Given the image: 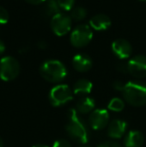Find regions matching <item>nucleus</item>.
I'll use <instances>...</instances> for the list:
<instances>
[{"label": "nucleus", "instance_id": "obj_8", "mask_svg": "<svg viewBox=\"0 0 146 147\" xmlns=\"http://www.w3.org/2000/svg\"><path fill=\"white\" fill-rule=\"evenodd\" d=\"M128 73L136 78L146 77V56L136 55L127 62Z\"/></svg>", "mask_w": 146, "mask_h": 147}, {"label": "nucleus", "instance_id": "obj_14", "mask_svg": "<svg viewBox=\"0 0 146 147\" xmlns=\"http://www.w3.org/2000/svg\"><path fill=\"white\" fill-rule=\"evenodd\" d=\"M144 143V136L140 131L131 130L124 138L125 147H141Z\"/></svg>", "mask_w": 146, "mask_h": 147}, {"label": "nucleus", "instance_id": "obj_27", "mask_svg": "<svg viewBox=\"0 0 146 147\" xmlns=\"http://www.w3.org/2000/svg\"><path fill=\"white\" fill-rule=\"evenodd\" d=\"M4 51H5V44H4L3 41L0 40V55L4 53Z\"/></svg>", "mask_w": 146, "mask_h": 147}, {"label": "nucleus", "instance_id": "obj_13", "mask_svg": "<svg viewBox=\"0 0 146 147\" xmlns=\"http://www.w3.org/2000/svg\"><path fill=\"white\" fill-rule=\"evenodd\" d=\"M111 25V19L109 16H107L106 14L99 13L96 15L92 16L89 20V26L94 30L97 31H102L106 30L110 27Z\"/></svg>", "mask_w": 146, "mask_h": 147}, {"label": "nucleus", "instance_id": "obj_11", "mask_svg": "<svg viewBox=\"0 0 146 147\" xmlns=\"http://www.w3.org/2000/svg\"><path fill=\"white\" fill-rule=\"evenodd\" d=\"M127 128V123L124 120L121 119H114L108 124L107 134L110 138L119 139L124 135Z\"/></svg>", "mask_w": 146, "mask_h": 147}, {"label": "nucleus", "instance_id": "obj_10", "mask_svg": "<svg viewBox=\"0 0 146 147\" xmlns=\"http://www.w3.org/2000/svg\"><path fill=\"white\" fill-rule=\"evenodd\" d=\"M111 49H112V52L115 54V56L122 60L129 58L131 53H132L131 44L129 43V41L123 38L115 39L111 44Z\"/></svg>", "mask_w": 146, "mask_h": 147}, {"label": "nucleus", "instance_id": "obj_32", "mask_svg": "<svg viewBox=\"0 0 146 147\" xmlns=\"http://www.w3.org/2000/svg\"><path fill=\"white\" fill-rule=\"evenodd\" d=\"M82 147H85V146H82Z\"/></svg>", "mask_w": 146, "mask_h": 147}, {"label": "nucleus", "instance_id": "obj_7", "mask_svg": "<svg viewBox=\"0 0 146 147\" xmlns=\"http://www.w3.org/2000/svg\"><path fill=\"white\" fill-rule=\"evenodd\" d=\"M72 26V19L69 15L62 12H59L58 14L51 17L50 27L53 33L58 36H63L67 34L71 30Z\"/></svg>", "mask_w": 146, "mask_h": 147}, {"label": "nucleus", "instance_id": "obj_30", "mask_svg": "<svg viewBox=\"0 0 146 147\" xmlns=\"http://www.w3.org/2000/svg\"><path fill=\"white\" fill-rule=\"evenodd\" d=\"M0 147H3V143H2V140H1V138H0Z\"/></svg>", "mask_w": 146, "mask_h": 147}, {"label": "nucleus", "instance_id": "obj_6", "mask_svg": "<svg viewBox=\"0 0 146 147\" xmlns=\"http://www.w3.org/2000/svg\"><path fill=\"white\" fill-rule=\"evenodd\" d=\"M72 99V91L66 84H58L49 92V101L55 107L66 104Z\"/></svg>", "mask_w": 146, "mask_h": 147}, {"label": "nucleus", "instance_id": "obj_1", "mask_svg": "<svg viewBox=\"0 0 146 147\" xmlns=\"http://www.w3.org/2000/svg\"><path fill=\"white\" fill-rule=\"evenodd\" d=\"M68 121L66 124V132L69 137L79 144H85L88 142V131L85 123L78 115L75 109L68 111Z\"/></svg>", "mask_w": 146, "mask_h": 147}, {"label": "nucleus", "instance_id": "obj_20", "mask_svg": "<svg viewBox=\"0 0 146 147\" xmlns=\"http://www.w3.org/2000/svg\"><path fill=\"white\" fill-rule=\"evenodd\" d=\"M74 2L75 0H57L60 9H63L65 11H71L73 9Z\"/></svg>", "mask_w": 146, "mask_h": 147}, {"label": "nucleus", "instance_id": "obj_22", "mask_svg": "<svg viewBox=\"0 0 146 147\" xmlns=\"http://www.w3.org/2000/svg\"><path fill=\"white\" fill-rule=\"evenodd\" d=\"M52 147H71V144L66 139H58L53 143Z\"/></svg>", "mask_w": 146, "mask_h": 147}, {"label": "nucleus", "instance_id": "obj_19", "mask_svg": "<svg viewBox=\"0 0 146 147\" xmlns=\"http://www.w3.org/2000/svg\"><path fill=\"white\" fill-rule=\"evenodd\" d=\"M123 108H124V101L118 97L112 98L108 103V109H110L111 111H114V112L122 111Z\"/></svg>", "mask_w": 146, "mask_h": 147}, {"label": "nucleus", "instance_id": "obj_9", "mask_svg": "<svg viewBox=\"0 0 146 147\" xmlns=\"http://www.w3.org/2000/svg\"><path fill=\"white\" fill-rule=\"evenodd\" d=\"M88 122L94 130L103 129L109 124L108 111L105 109H95L90 113Z\"/></svg>", "mask_w": 146, "mask_h": 147}, {"label": "nucleus", "instance_id": "obj_15", "mask_svg": "<svg viewBox=\"0 0 146 147\" xmlns=\"http://www.w3.org/2000/svg\"><path fill=\"white\" fill-rule=\"evenodd\" d=\"M94 107H95V101L91 97H82L81 99H79L76 104V109L78 113L81 114H87V113H91L93 111Z\"/></svg>", "mask_w": 146, "mask_h": 147}, {"label": "nucleus", "instance_id": "obj_17", "mask_svg": "<svg viewBox=\"0 0 146 147\" xmlns=\"http://www.w3.org/2000/svg\"><path fill=\"white\" fill-rule=\"evenodd\" d=\"M44 3V13L47 16L53 17L60 12V7L57 3V0H46Z\"/></svg>", "mask_w": 146, "mask_h": 147}, {"label": "nucleus", "instance_id": "obj_4", "mask_svg": "<svg viewBox=\"0 0 146 147\" xmlns=\"http://www.w3.org/2000/svg\"><path fill=\"white\" fill-rule=\"evenodd\" d=\"M20 72V65L17 59L12 56H4L0 59V78L3 81L15 79Z\"/></svg>", "mask_w": 146, "mask_h": 147}, {"label": "nucleus", "instance_id": "obj_12", "mask_svg": "<svg viewBox=\"0 0 146 147\" xmlns=\"http://www.w3.org/2000/svg\"><path fill=\"white\" fill-rule=\"evenodd\" d=\"M72 65L75 70L79 72H86L91 69L92 60L85 53H78L72 58Z\"/></svg>", "mask_w": 146, "mask_h": 147}, {"label": "nucleus", "instance_id": "obj_24", "mask_svg": "<svg viewBox=\"0 0 146 147\" xmlns=\"http://www.w3.org/2000/svg\"><path fill=\"white\" fill-rule=\"evenodd\" d=\"M117 69H118L120 72H124V73L128 72V67H127V63H123V62L119 63L118 65H117Z\"/></svg>", "mask_w": 146, "mask_h": 147}, {"label": "nucleus", "instance_id": "obj_31", "mask_svg": "<svg viewBox=\"0 0 146 147\" xmlns=\"http://www.w3.org/2000/svg\"><path fill=\"white\" fill-rule=\"evenodd\" d=\"M141 1H146V0H141Z\"/></svg>", "mask_w": 146, "mask_h": 147}, {"label": "nucleus", "instance_id": "obj_2", "mask_svg": "<svg viewBox=\"0 0 146 147\" xmlns=\"http://www.w3.org/2000/svg\"><path fill=\"white\" fill-rule=\"evenodd\" d=\"M125 101L135 107L146 104V83L142 81H129L122 90Z\"/></svg>", "mask_w": 146, "mask_h": 147}, {"label": "nucleus", "instance_id": "obj_25", "mask_svg": "<svg viewBox=\"0 0 146 147\" xmlns=\"http://www.w3.org/2000/svg\"><path fill=\"white\" fill-rule=\"evenodd\" d=\"M124 85H125V84L122 83L121 81H115L114 83H113V87L116 89V90L121 91V92H122L123 88H124Z\"/></svg>", "mask_w": 146, "mask_h": 147}, {"label": "nucleus", "instance_id": "obj_5", "mask_svg": "<svg viewBox=\"0 0 146 147\" xmlns=\"http://www.w3.org/2000/svg\"><path fill=\"white\" fill-rule=\"evenodd\" d=\"M93 31L89 24H80L76 26L70 34V42L75 47H83L91 41Z\"/></svg>", "mask_w": 146, "mask_h": 147}, {"label": "nucleus", "instance_id": "obj_28", "mask_svg": "<svg viewBox=\"0 0 146 147\" xmlns=\"http://www.w3.org/2000/svg\"><path fill=\"white\" fill-rule=\"evenodd\" d=\"M46 46H47V44L44 42V41H40V42H38V47H39V48L44 49V48H46Z\"/></svg>", "mask_w": 146, "mask_h": 147}, {"label": "nucleus", "instance_id": "obj_29", "mask_svg": "<svg viewBox=\"0 0 146 147\" xmlns=\"http://www.w3.org/2000/svg\"><path fill=\"white\" fill-rule=\"evenodd\" d=\"M33 147H48V146L44 145V144H37V145H34Z\"/></svg>", "mask_w": 146, "mask_h": 147}, {"label": "nucleus", "instance_id": "obj_16", "mask_svg": "<svg viewBox=\"0 0 146 147\" xmlns=\"http://www.w3.org/2000/svg\"><path fill=\"white\" fill-rule=\"evenodd\" d=\"M92 87L93 85H92L91 81L87 79H79L73 85V92L76 95L89 94L92 90Z\"/></svg>", "mask_w": 146, "mask_h": 147}, {"label": "nucleus", "instance_id": "obj_26", "mask_svg": "<svg viewBox=\"0 0 146 147\" xmlns=\"http://www.w3.org/2000/svg\"><path fill=\"white\" fill-rule=\"evenodd\" d=\"M28 3L30 4H34V5H38V4H41V3H44L46 0H26Z\"/></svg>", "mask_w": 146, "mask_h": 147}, {"label": "nucleus", "instance_id": "obj_23", "mask_svg": "<svg viewBox=\"0 0 146 147\" xmlns=\"http://www.w3.org/2000/svg\"><path fill=\"white\" fill-rule=\"evenodd\" d=\"M98 147H121V145L115 141H105L102 142Z\"/></svg>", "mask_w": 146, "mask_h": 147}, {"label": "nucleus", "instance_id": "obj_18", "mask_svg": "<svg viewBox=\"0 0 146 147\" xmlns=\"http://www.w3.org/2000/svg\"><path fill=\"white\" fill-rule=\"evenodd\" d=\"M86 14H87V11L84 7L82 6H76V7H73V9L71 10V19H74L76 21H80V20H83L85 18Z\"/></svg>", "mask_w": 146, "mask_h": 147}, {"label": "nucleus", "instance_id": "obj_3", "mask_svg": "<svg viewBox=\"0 0 146 147\" xmlns=\"http://www.w3.org/2000/svg\"><path fill=\"white\" fill-rule=\"evenodd\" d=\"M40 75L43 79L51 83H57L65 79L67 76V69L61 61L56 59L46 60L39 68Z\"/></svg>", "mask_w": 146, "mask_h": 147}, {"label": "nucleus", "instance_id": "obj_21", "mask_svg": "<svg viewBox=\"0 0 146 147\" xmlns=\"http://www.w3.org/2000/svg\"><path fill=\"white\" fill-rule=\"evenodd\" d=\"M8 19H9V14H8V11L4 7L0 6V24L7 23Z\"/></svg>", "mask_w": 146, "mask_h": 147}]
</instances>
